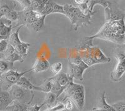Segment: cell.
<instances>
[{
	"label": "cell",
	"instance_id": "6da1fadb",
	"mask_svg": "<svg viewBox=\"0 0 125 111\" xmlns=\"http://www.w3.org/2000/svg\"><path fill=\"white\" fill-rule=\"evenodd\" d=\"M125 23L124 18H122L106 21L96 34L88 38L92 40L98 38L117 44H123L125 43Z\"/></svg>",
	"mask_w": 125,
	"mask_h": 111
},
{
	"label": "cell",
	"instance_id": "7a4b0ae2",
	"mask_svg": "<svg viewBox=\"0 0 125 111\" xmlns=\"http://www.w3.org/2000/svg\"><path fill=\"white\" fill-rule=\"evenodd\" d=\"M78 51V56L89 67L94 64L110 61V59L106 56L99 47L94 46L93 40L88 37L79 46Z\"/></svg>",
	"mask_w": 125,
	"mask_h": 111
},
{
	"label": "cell",
	"instance_id": "3957f363",
	"mask_svg": "<svg viewBox=\"0 0 125 111\" xmlns=\"http://www.w3.org/2000/svg\"><path fill=\"white\" fill-rule=\"evenodd\" d=\"M46 17V16L34 11L31 8L24 9L19 11L17 25H23L35 32H40L44 28Z\"/></svg>",
	"mask_w": 125,
	"mask_h": 111
},
{
	"label": "cell",
	"instance_id": "277c9868",
	"mask_svg": "<svg viewBox=\"0 0 125 111\" xmlns=\"http://www.w3.org/2000/svg\"><path fill=\"white\" fill-rule=\"evenodd\" d=\"M65 16L70 20L72 29L77 31L79 28L87 26L91 23L92 16L95 12L90 14H85L80 8L71 4L63 5Z\"/></svg>",
	"mask_w": 125,
	"mask_h": 111
},
{
	"label": "cell",
	"instance_id": "5b68a950",
	"mask_svg": "<svg viewBox=\"0 0 125 111\" xmlns=\"http://www.w3.org/2000/svg\"><path fill=\"white\" fill-rule=\"evenodd\" d=\"M61 95L63 96L59 97L70 98L80 111L83 109L85 105V88L83 85L74 83L73 79L71 80Z\"/></svg>",
	"mask_w": 125,
	"mask_h": 111
},
{
	"label": "cell",
	"instance_id": "8992f818",
	"mask_svg": "<svg viewBox=\"0 0 125 111\" xmlns=\"http://www.w3.org/2000/svg\"><path fill=\"white\" fill-rule=\"evenodd\" d=\"M8 92L13 102L31 105L34 98V92L33 91L26 89L16 84L11 87Z\"/></svg>",
	"mask_w": 125,
	"mask_h": 111
},
{
	"label": "cell",
	"instance_id": "52a82bcc",
	"mask_svg": "<svg viewBox=\"0 0 125 111\" xmlns=\"http://www.w3.org/2000/svg\"><path fill=\"white\" fill-rule=\"evenodd\" d=\"M30 72L31 69L27 70L21 73H19L18 71L14 69H11L3 73L1 77L0 78V85H1V91H8V90L11 88V87H12L13 85L16 84L17 82L22 76Z\"/></svg>",
	"mask_w": 125,
	"mask_h": 111
},
{
	"label": "cell",
	"instance_id": "ba28073f",
	"mask_svg": "<svg viewBox=\"0 0 125 111\" xmlns=\"http://www.w3.org/2000/svg\"><path fill=\"white\" fill-rule=\"evenodd\" d=\"M51 78L53 81V85L51 92L54 93L58 98L63 93L71 80L73 79L70 74L65 73H60Z\"/></svg>",
	"mask_w": 125,
	"mask_h": 111
},
{
	"label": "cell",
	"instance_id": "9c48e42d",
	"mask_svg": "<svg viewBox=\"0 0 125 111\" xmlns=\"http://www.w3.org/2000/svg\"><path fill=\"white\" fill-rule=\"evenodd\" d=\"M89 67L88 65L78 56L74 58H71L69 61V68L70 73H68L71 77L75 79L83 81V73L85 70Z\"/></svg>",
	"mask_w": 125,
	"mask_h": 111
},
{
	"label": "cell",
	"instance_id": "30bf717a",
	"mask_svg": "<svg viewBox=\"0 0 125 111\" xmlns=\"http://www.w3.org/2000/svg\"><path fill=\"white\" fill-rule=\"evenodd\" d=\"M24 26L21 25L18 27L15 31L11 33L8 38L7 39L8 44H11L24 58L28 55V51L30 46V44L28 43H24L20 40L19 37V32L20 29Z\"/></svg>",
	"mask_w": 125,
	"mask_h": 111
},
{
	"label": "cell",
	"instance_id": "8fae6325",
	"mask_svg": "<svg viewBox=\"0 0 125 111\" xmlns=\"http://www.w3.org/2000/svg\"><path fill=\"white\" fill-rule=\"evenodd\" d=\"M117 64L111 74V79L115 82L121 79L125 73V53L119 52L115 56Z\"/></svg>",
	"mask_w": 125,
	"mask_h": 111
},
{
	"label": "cell",
	"instance_id": "7c38bea8",
	"mask_svg": "<svg viewBox=\"0 0 125 111\" xmlns=\"http://www.w3.org/2000/svg\"><path fill=\"white\" fill-rule=\"evenodd\" d=\"M2 53H3V57H1V59L13 64H14V63L16 61L21 62V63L24 61V57L10 44H8L6 49Z\"/></svg>",
	"mask_w": 125,
	"mask_h": 111
},
{
	"label": "cell",
	"instance_id": "4fadbf2b",
	"mask_svg": "<svg viewBox=\"0 0 125 111\" xmlns=\"http://www.w3.org/2000/svg\"><path fill=\"white\" fill-rule=\"evenodd\" d=\"M50 67V64L48 60L44 56H40L36 59L35 63L33 64L31 72L34 73H41V72L46 71Z\"/></svg>",
	"mask_w": 125,
	"mask_h": 111
},
{
	"label": "cell",
	"instance_id": "5bb4252c",
	"mask_svg": "<svg viewBox=\"0 0 125 111\" xmlns=\"http://www.w3.org/2000/svg\"><path fill=\"white\" fill-rule=\"evenodd\" d=\"M12 22L5 17L0 19V36L8 39L13 29Z\"/></svg>",
	"mask_w": 125,
	"mask_h": 111
},
{
	"label": "cell",
	"instance_id": "9a60e30c",
	"mask_svg": "<svg viewBox=\"0 0 125 111\" xmlns=\"http://www.w3.org/2000/svg\"><path fill=\"white\" fill-rule=\"evenodd\" d=\"M104 9H105V16L106 21L119 20L124 18V16H122V14L115 7H113L111 3L108 7Z\"/></svg>",
	"mask_w": 125,
	"mask_h": 111
},
{
	"label": "cell",
	"instance_id": "2e32d148",
	"mask_svg": "<svg viewBox=\"0 0 125 111\" xmlns=\"http://www.w3.org/2000/svg\"><path fill=\"white\" fill-rule=\"evenodd\" d=\"M16 85L21 86V87H23V88L26 89L30 90V91H40L42 92V88L41 87L40 85L39 86H36L33 84L30 81V80L28 79L25 76H22L21 78L19 79L18 81L16 83Z\"/></svg>",
	"mask_w": 125,
	"mask_h": 111
},
{
	"label": "cell",
	"instance_id": "e0dca14e",
	"mask_svg": "<svg viewBox=\"0 0 125 111\" xmlns=\"http://www.w3.org/2000/svg\"><path fill=\"white\" fill-rule=\"evenodd\" d=\"M13 102L8 91H0V110L4 111Z\"/></svg>",
	"mask_w": 125,
	"mask_h": 111
},
{
	"label": "cell",
	"instance_id": "ac0fdd59",
	"mask_svg": "<svg viewBox=\"0 0 125 111\" xmlns=\"http://www.w3.org/2000/svg\"><path fill=\"white\" fill-rule=\"evenodd\" d=\"M58 98L54 93L53 92H49L46 93L45 98L43 102L44 103V105L46 106L47 108L50 109L56 105L57 102H58Z\"/></svg>",
	"mask_w": 125,
	"mask_h": 111
},
{
	"label": "cell",
	"instance_id": "d6986e66",
	"mask_svg": "<svg viewBox=\"0 0 125 111\" xmlns=\"http://www.w3.org/2000/svg\"><path fill=\"white\" fill-rule=\"evenodd\" d=\"M50 1V0H30L31 9L41 14L43 8Z\"/></svg>",
	"mask_w": 125,
	"mask_h": 111
},
{
	"label": "cell",
	"instance_id": "ffe728a7",
	"mask_svg": "<svg viewBox=\"0 0 125 111\" xmlns=\"http://www.w3.org/2000/svg\"><path fill=\"white\" fill-rule=\"evenodd\" d=\"M30 105L23 103L14 102V104L8 105L6 108V111H27L28 108Z\"/></svg>",
	"mask_w": 125,
	"mask_h": 111
},
{
	"label": "cell",
	"instance_id": "44dd1931",
	"mask_svg": "<svg viewBox=\"0 0 125 111\" xmlns=\"http://www.w3.org/2000/svg\"><path fill=\"white\" fill-rule=\"evenodd\" d=\"M98 108L100 109L103 111H117L112 105H109L107 103L106 101L105 92H104L101 94L100 103H99V106H98Z\"/></svg>",
	"mask_w": 125,
	"mask_h": 111
},
{
	"label": "cell",
	"instance_id": "7402d4cb",
	"mask_svg": "<svg viewBox=\"0 0 125 111\" xmlns=\"http://www.w3.org/2000/svg\"><path fill=\"white\" fill-rule=\"evenodd\" d=\"M14 64L7 61L3 59H0V72L3 73L10 70L14 69Z\"/></svg>",
	"mask_w": 125,
	"mask_h": 111
},
{
	"label": "cell",
	"instance_id": "603a6c76",
	"mask_svg": "<svg viewBox=\"0 0 125 111\" xmlns=\"http://www.w3.org/2000/svg\"><path fill=\"white\" fill-rule=\"evenodd\" d=\"M110 2L108 0H90V4H89V9L91 12H93V8L96 4H100L103 7L106 8L109 6Z\"/></svg>",
	"mask_w": 125,
	"mask_h": 111
},
{
	"label": "cell",
	"instance_id": "cb8c5ba5",
	"mask_svg": "<svg viewBox=\"0 0 125 111\" xmlns=\"http://www.w3.org/2000/svg\"><path fill=\"white\" fill-rule=\"evenodd\" d=\"M62 67H63V64L61 62H56V63H54L50 65V69L51 73L54 76V75H58L60 73H61Z\"/></svg>",
	"mask_w": 125,
	"mask_h": 111
},
{
	"label": "cell",
	"instance_id": "d4e9b609",
	"mask_svg": "<svg viewBox=\"0 0 125 111\" xmlns=\"http://www.w3.org/2000/svg\"><path fill=\"white\" fill-rule=\"evenodd\" d=\"M52 85H53V81H52V78L47 79L43 82V83L41 84L40 86L42 88V91L43 92L48 93L49 92L51 91V89H52Z\"/></svg>",
	"mask_w": 125,
	"mask_h": 111
},
{
	"label": "cell",
	"instance_id": "484cf974",
	"mask_svg": "<svg viewBox=\"0 0 125 111\" xmlns=\"http://www.w3.org/2000/svg\"><path fill=\"white\" fill-rule=\"evenodd\" d=\"M4 17L7 18L8 19L10 20L12 23L13 22L18 21L19 11H16V10H12L10 13H8Z\"/></svg>",
	"mask_w": 125,
	"mask_h": 111
},
{
	"label": "cell",
	"instance_id": "4316f807",
	"mask_svg": "<svg viewBox=\"0 0 125 111\" xmlns=\"http://www.w3.org/2000/svg\"><path fill=\"white\" fill-rule=\"evenodd\" d=\"M117 111H125V101L117 102L111 104Z\"/></svg>",
	"mask_w": 125,
	"mask_h": 111
},
{
	"label": "cell",
	"instance_id": "83f0119b",
	"mask_svg": "<svg viewBox=\"0 0 125 111\" xmlns=\"http://www.w3.org/2000/svg\"><path fill=\"white\" fill-rule=\"evenodd\" d=\"M64 110V105L63 103L59 102L58 104L54 105V107L48 109L44 111H62Z\"/></svg>",
	"mask_w": 125,
	"mask_h": 111
},
{
	"label": "cell",
	"instance_id": "f1b7e54d",
	"mask_svg": "<svg viewBox=\"0 0 125 111\" xmlns=\"http://www.w3.org/2000/svg\"><path fill=\"white\" fill-rule=\"evenodd\" d=\"M8 46V41L7 39L0 40V53H2L6 49Z\"/></svg>",
	"mask_w": 125,
	"mask_h": 111
},
{
	"label": "cell",
	"instance_id": "f546056e",
	"mask_svg": "<svg viewBox=\"0 0 125 111\" xmlns=\"http://www.w3.org/2000/svg\"><path fill=\"white\" fill-rule=\"evenodd\" d=\"M43 105H44V103L43 102L41 105H38L37 104H35L34 105H30L28 108L27 111H40V109L43 107Z\"/></svg>",
	"mask_w": 125,
	"mask_h": 111
},
{
	"label": "cell",
	"instance_id": "4dcf8cb0",
	"mask_svg": "<svg viewBox=\"0 0 125 111\" xmlns=\"http://www.w3.org/2000/svg\"><path fill=\"white\" fill-rule=\"evenodd\" d=\"M74 3H75L76 4H78V6H80V5L83 4V3L86 2L85 0H74Z\"/></svg>",
	"mask_w": 125,
	"mask_h": 111
},
{
	"label": "cell",
	"instance_id": "1f68e13d",
	"mask_svg": "<svg viewBox=\"0 0 125 111\" xmlns=\"http://www.w3.org/2000/svg\"><path fill=\"white\" fill-rule=\"evenodd\" d=\"M2 74H3V73H1V72H0V78H1V76H2Z\"/></svg>",
	"mask_w": 125,
	"mask_h": 111
},
{
	"label": "cell",
	"instance_id": "d6a6232c",
	"mask_svg": "<svg viewBox=\"0 0 125 111\" xmlns=\"http://www.w3.org/2000/svg\"><path fill=\"white\" fill-rule=\"evenodd\" d=\"M0 91H1V85H0Z\"/></svg>",
	"mask_w": 125,
	"mask_h": 111
},
{
	"label": "cell",
	"instance_id": "836d02e7",
	"mask_svg": "<svg viewBox=\"0 0 125 111\" xmlns=\"http://www.w3.org/2000/svg\"><path fill=\"white\" fill-rule=\"evenodd\" d=\"M91 111H92V110H91Z\"/></svg>",
	"mask_w": 125,
	"mask_h": 111
},
{
	"label": "cell",
	"instance_id": "e575fe53",
	"mask_svg": "<svg viewBox=\"0 0 125 111\" xmlns=\"http://www.w3.org/2000/svg\"><path fill=\"white\" fill-rule=\"evenodd\" d=\"M0 111H1V110H0Z\"/></svg>",
	"mask_w": 125,
	"mask_h": 111
}]
</instances>
